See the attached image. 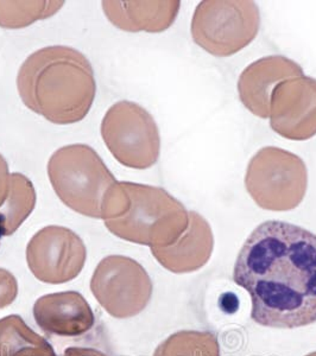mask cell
Wrapping results in <instances>:
<instances>
[{"label": "cell", "mask_w": 316, "mask_h": 356, "mask_svg": "<svg viewBox=\"0 0 316 356\" xmlns=\"http://www.w3.org/2000/svg\"><path fill=\"white\" fill-rule=\"evenodd\" d=\"M270 125L289 140H308L316 134V80L288 79L276 86L270 99Z\"/></svg>", "instance_id": "cell-10"}, {"label": "cell", "mask_w": 316, "mask_h": 356, "mask_svg": "<svg viewBox=\"0 0 316 356\" xmlns=\"http://www.w3.org/2000/svg\"><path fill=\"white\" fill-rule=\"evenodd\" d=\"M17 89L29 110L56 125H72L90 113L97 82L88 58L77 49L53 45L23 62Z\"/></svg>", "instance_id": "cell-2"}, {"label": "cell", "mask_w": 316, "mask_h": 356, "mask_svg": "<svg viewBox=\"0 0 316 356\" xmlns=\"http://www.w3.org/2000/svg\"><path fill=\"white\" fill-rule=\"evenodd\" d=\"M18 295L16 277L5 268H0V309L13 304Z\"/></svg>", "instance_id": "cell-19"}, {"label": "cell", "mask_w": 316, "mask_h": 356, "mask_svg": "<svg viewBox=\"0 0 316 356\" xmlns=\"http://www.w3.org/2000/svg\"><path fill=\"white\" fill-rule=\"evenodd\" d=\"M10 182H11V174L8 170V162L3 157V154H0V208L8 199Z\"/></svg>", "instance_id": "cell-20"}, {"label": "cell", "mask_w": 316, "mask_h": 356, "mask_svg": "<svg viewBox=\"0 0 316 356\" xmlns=\"http://www.w3.org/2000/svg\"><path fill=\"white\" fill-rule=\"evenodd\" d=\"M102 220L120 239L162 248L174 245L184 234L189 213L162 188L117 181L106 193Z\"/></svg>", "instance_id": "cell-3"}, {"label": "cell", "mask_w": 316, "mask_h": 356, "mask_svg": "<svg viewBox=\"0 0 316 356\" xmlns=\"http://www.w3.org/2000/svg\"><path fill=\"white\" fill-rule=\"evenodd\" d=\"M33 318L49 335L77 337L90 332L95 315L85 297L75 291L42 296L33 304Z\"/></svg>", "instance_id": "cell-11"}, {"label": "cell", "mask_w": 316, "mask_h": 356, "mask_svg": "<svg viewBox=\"0 0 316 356\" xmlns=\"http://www.w3.org/2000/svg\"><path fill=\"white\" fill-rule=\"evenodd\" d=\"M100 131L106 147L122 165L145 170L157 163L159 131L142 106L126 100L114 104L102 118Z\"/></svg>", "instance_id": "cell-7"}, {"label": "cell", "mask_w": 316, "mask_h": 356, "mask_svg": "<svg viewBox=\"0 0 316 356\" xmlns=\"http://www.w3.org/2000/svg\"><path fill=\"white\" fill-rule=\"evenodd\" d=\"M36 191L24 175L11 174L8 199L0 208V234L10 236L24 223L36 206Z\"/></svg>", "instance_id": "cell-16"}, {"label": "cell", "mask_w": 316, "mask_h": 356, "mask_svg": "<svg viewBox=\"0 0 316 356\" xmlns=\"http://www.w3.org/2000/svg\"><path fill=\"white\" fill-rule=\"evenodd\" d=\"M87 250L75 232L62 226H48L37 232L26 246V263L42 283L65 284L80 275Z\"/></svg>", "instance_id": "cell-9"}, {"label": "cell", "mask_w": 316, "mask_h": 356, "mask_svg": "<svg viewBox=\"0 0 316 356\" xmlns=\"http://www.w3.org/2000/svg\"><path fill=\"white\" fill-rule=\"evenodd\" d=\"M0 356H58L53 346L25 323L21 316L0 320Z\"/></svg>", "instance_id": "cell-15"}, {"label": "cell", "mask_w": 316, "mask_h": 356, "mask_svg": "<svg viewBox=\"0 0 316 356\" xmlns=\"http://www.w3.org/2000/svg\"><path fill=\"white\" fill-rule=\"evenodd\" d=\"M303 69L288 57H263L244 69L238 81L240 102L262 119L270 115V99L276 86L292 77L302 76Z\"/></svg>", "instance_id": "cell-12"}, {"label": "cell", "mask_w": 316, "mask_h": 356, "mask_svg": "<svg viewBox=\"0 0 316 356\" xmlns=\"http://www.w3.org/2000/svg\"><path fill=\"white\" fill-rule=\"evenodd\" d=\"M260 8L255 1L205 0L195 8L191 37L200 48L216 57L239 53L260 31Z\"/></svg>", "instance_id": "cell-6"}, {"label": "cell", "mask_w": 316, "mask_h": 356, "mask_svg": "<svg viewBox=\"0 0 316 356\" xmlns=\"http://www.w3.org/2000/svg\"><path fill=\"white\" fill-rule=\"evenodd\" d=\"M0 239H1V234H0Z\"/></svg>", "instance_id": "cell-22"}, {"label": "cell", "mask_w": 316, "mask_h": 356, "mask_svg": "<svg viewBox=\"0 0 316 356\" xmlns=\"http://www.w3.org/2000/svg\"><path fill=\"white\" fill-rule=\"evenodd\" d=\"M213 248V235L206 220L196 211L189 213V226L174 245L151 248L152 254L171 272H187L205 263Z\"/></svg>", "instance_id": "cell-14"}, {"label": "cell", "mask_w": 316, "mask_h": 356, "mask_svg": "<svg viewBox=\"0 0 316 356\" xmlns=\"http://www.w3.org/2000/svg\"><path fill=\"white\" fill-rule=\"evenodd\" d=\"M49 181L57 197L77 214L102 219L106 193L117 182L102 157L90 146L72 144L49 158Z\"/></svg>", "instance_id": "cell-4"}, {"label": "cell", "mask_w": 316, "mask_h": 356, "mask_svg": "<svg viewBox=\"0 0 316 356\" xmlns=\"http://www.w3.org/2000/svg\"><path fill=\"white\" fill-rule=\"evenodd\" d=\"M107 19L126 33H157L174 24L181 1H102Z\"/></svg>", "instance_id": "cell-13"}, {"label": "cell", "mask_w": 316, "mask_h": 356, "mask_svg": "<svg viewBox=\"0 0 316 356\" xmlns=\"http://www.w3.org/2000/svg\"><path fill=\"white\" fill-rule=\"evenodd\" d=\"M97 303L114 318L138 315L150 300L152 285L141 264L124 255H109L97 264L90 280Z\"/></svg>", "instance_id": "cell-8"}, {"label": "cell", "mask_w": 316, "mask_h": 356, "mask_svg": "<svg viewBox=\"0 0 316 356\" xmlns=\"http://www.w3.org/2000/svg\"><path fill=\"white\" fill-rule=\"evenodd\" d=\"M65 1H0V28L22 29L56 15Z\"/></svg>", "instance_id": "cell-17"}, {"label": "cell", "mask_w": 316, "mask_h": 356, "mask_svg": "<svg viewBox=\"0 0 316 356\" xmlns=\"http://www.w3.org/2000/svg\"><path fill=\"white\" fill-rule=\"evenodd\" d=\"M246 191L267 211H292L303 201L308 171L297 154L267 146L252 157L245 175Z\"/></svg>", "instance_id": "cell-5"}, {"label": "cell", "mask_w": 316, "mask_h": 356, "mask_svg": "<svg viewBox=\"0 0 316 356\" xmlns=\"http://www.w3.org/2000/svg\"><path fill=\"white\" fill-rule=\"evenodd\" d=\"M63 356H109L105 353L94 348H81V347H70L65 349Z\"/></svg>", "instance_id": "cell-21"}, {"label": "cell", "mask_w": 316, "mask_h": 356, "mask_svg": "<svg viewBox=\"0 0 316 356\" xmlns=\"http://www.w3.org/2000/svg\"><path fill=\"white\" fill-rule=\"evenodd\" d=\"M233 280L251 298V318L263 327L295 329L316 322V234L270 220L240 248Z\"/></svg>", "instance_id": "cell-1"}, {"label": "cell", "mask_w": 316, "mask_h": 356, "mask_svg": "<svg viewBox=\"0 0 316 356\" xmlns=\"http://www.w3.org/2000/svg\"><path fill=\"white\" fill-rule=\"evenodd\" d=\"M194 332H181L169 336L158 346L154 356H200L199 349L193 348Z\"/></svg>", "instance_id": "cell-18"}]
</instances>
